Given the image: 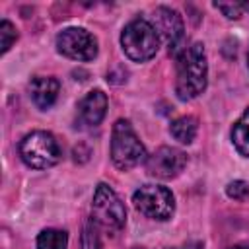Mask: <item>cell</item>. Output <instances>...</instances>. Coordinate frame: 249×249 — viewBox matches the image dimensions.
Wrapping results in <instances>:
<instances>
[{"mask_svg": "<svg viewBox=\"0 0 249 249\" xmlns=\"http://www.w3.org/2000/svg\"><path fill=\"white\" fill-rule=\"evenodd\" d=\"M175 93L179 99L189 101L206 89L208 62L202 43H193L177 54L175 62Z\"/></svg>", "mask_w": 249, "mask_h": 249, "instance_id": "obj_1", "label": "cell"}, {"mask_svg": "<svg viewBox=\"0 0 249 249\" xmlns=\"http://www.w3.org/2000/svg\"><path fill=\"white\" fill-rule=\"evenodd\" d=\"M121 47L124 54L134 62H146L156 56L160 47V35L144 18H136L128 21L121 33Z\"/></svg>", "mask_w": 249, "mask_h": 249, "instance_id": "obj_2", "label": "cell"}, {"mask_svg": "<svg viewBox=\"0 0 249 249\" xmlns=\"http://www.w3.org/2000/svg\"><path fill=\"white\" fill-rule=\"evenodd\" d=\"M91 222L107 233H117L126 222L124 204L107 183H99L95 187L91 200Z\"/></svg>", "mask_w": 249, "mask_h": 249, "instance_id": "obj_3", "label": "cell"}, {"mask_svg": "<svg viewBox=\"0 0 249 249\" xmlns=\"http://www.w3.org/2000/svg\"><path fill=\"white\" fill-rule=\"evenodd\" d=\"M111 160L119 169L136 167L146 160V148L128 121L119 119L111 132Z\"/></svg>", "mask_w": 249, "mask_h": 249, "instance_id": "obj_4", "label": "cell"}, {"mask_svg": "<svg viewBox=\"0 0 249 249\" xmlns=\"http://www.w3.org/2000/svg\"><path fill=\"white\" fill-rule=\"evenodd\" d=\"M19 156L25 165L33 169L53 167L60 160V148L56 138L47 130H33L19 142Z\"/></svg>", "mask_w": 249, "mask_h": 249, "instance_id": "obj_5", "label": "cell"}, {"mask_svg": "<svg viewBox=\"0 0 249 249\" xmlns=\"http://www.w3.org/2000/svg\"><path fill=\"white\" fill-rule=\"evenodd\" d=\"M132 202L140 214L152 220H169L175 212V198L167 187L161 185H142L134 191Z\"/></svg>", "mask_w": 249, "mask_h": 249, "instance_id": "obj_6", "label": "cell"}, {"mask_svg": "<svg viewBox=\"0 0 249 249\" xmlns=\"http://www.w3.org/2000/svg\"><path fill=\"white\" fill-rule=\"evenodd\" d=\"M56 49L72 60H93L97 56V39L84 27H66L56 35Z\"/></svg>", "mask_w": 249, "mask_h": 249, "instance_id": "obj_7", "label": "cell"}, {"mask_svg": "<svg viewBox=\"0 0 249 249\" xmlns=\"http://www.w3.org/2000/svg\"><path fill=\"white\" fill-rule=\"evenodd\" d=\"M154 27L160 39L169 49V53L179 54V49L185 39V25H183L181 16L167 6H158L154 10Z\"/></svg>", "mask_w": 249, "mask_h": 249, "instance_id": "obj_8", "label": "cell"}, {"mask_svg": "<svg viewBox=\"0 0 249 249\" xmlns=\"http://www.w3.org/2000/svg\"><path fill=\"white\" fill-rule=\"evenodd\" d=\"M187 165V156L179 148L161 146L150 158H146V171L158 179H173Z\"/></svg>", "mask_w": 249, "mask_h": 249, "instance_id": "obj_9", "label": "cell"}, {"mask_svg": "<svg viewBox=\"0 0 249 249\" xmlns=\"http://www.w3.org/2000/svg\"><path fill=\"white\" fill-rule=\"evenodd\" d=\"M107 113V95L101 89H91L78 103V123L82 128L97 126Z\"/></svg>", "mask_w": 249, "mask_h": 249, "instance_id": "obj_10", "label": "cell"}, {"mask_svg": "<svg viewBox=\"0 0 249 249\" xmlns=\"http://www.w3.org/2000/svg\"><path fill=\"white\" fill-rule=\"evenodd\" d=\"M58 89H60L58 80H54L51 76H35L29 82V95L39 109L53 107L58 97Z\"/></svg>", "mask_w": 249, "mask_h": 249, "instance_id": "obj_11", "label": "cell"}, {"mask_svg": "<svg viewBox=\"0 0 249 249\" xmlns=\"http://www.w3.org/2000/svg\"><path fill=\"white\" fill-rule=\"evenodd\" d=\"M169 132H171V136H173L177 142H181V144H191V142L195 140L196 132H198V121H196L195 117H191V115L179 117V119H175V121L171 123Z\"/></svg>", "mask_w": 249, "mask_h": 249, "instance_id": "obj_12", "label": "cell"}, {"mask_svg": "<svg viewBox=\"0 0 249 249\" xmlns=\"http://www.w3.org/2000/svg\"><path fill=\"white\" fill-rule=\"evenodd\" d=\"M231 140H233L235 150L241 156L249 158V107L243 111V115L233 124V128H231Z\"/></svg>", "mask_w": 249, "mask_h": 249, "instance_id": "obj_13", "label": "cell"}, {"mask_svg": "<svg viewBox=\"0 0 249 249\" xmlns=\"http://www.w3.org/2000/svg\"><path fill=\"white\" fill-rule=\"evenodd\" d=\"M68 247V235L62 230L47 228L37 237V249H66Z\"/></svg>", "mask_w": 249, "mask_h": 249, "instance_id": "obj_14", "label": "cell"}, {"mask_svg": "<svg viewBox=\"0 0 249 249\" xmlns=\"http://www.w3.org/2000/svg\"><path fill=\"white\" fill-rule=\"evenodd\" d=\"M18 39V33H16V27L8 21V19H2V23H0V53L4 54L10 47H12V43Z\"/></svg>", "mask_w": 249, "mask_h": 249, "instance_id": "obj_15", "label": "cell"}, {"mask_svg": "<svg viewBox=\"0 0 249 249\" xmlns=\"http://www.w3.org/2000/svg\"><path fill=\"white\" fill-rule=\"evenodd\" d=\"M82 249H101V241H99V235H97V226L93 222L86 224V228H84Z\"/></svg>", "mask_w": 249, "mask_h": 249, "instance_id": "obj_16", "label": "cell"}, {"mask_svg": "<svg viewBox=\"0 0 249 249\" xmlns=\"http://www.w3.org/2000/svg\"><path fill=\"white\" fill-rule=\"evenodd\" d=\"M226 195L233 200H247L249 198V185L245 181H231L226 187Z\"/></svg>", "mask_w": 249, "mask_h": 249, "instance_id": "obj_17", "label": "cell"}, {"mask_svg": "<svg viewBox=\"0 0 249 249\" xmlns=\"http://www.w3.org/2000/svg\"><path fill=\"white\" fill-rule=\"evenodd\" d=\"M214 8L220 10L228 19H237L243 12L241 2H214Z\"/></svg>", "mask_w": 249, "mask_h": 249, "instance_id": "obj_18", "label": "cell"}, {"mask_svg": "<svg viewBox=\"0 0 249 249\" xmlns=\"http://www.w3.org/2000/svg\"><path fill=\"white\" fill-rule=\"evenodd\" d=\"M167 249H202V245L198 241H189V243H185L181 247H167Z\"/></svg>", "mask_w": 249, "mask_h": 249, "instance_id": "obj_19", "label": "cell"}, {"mask_svg": "<svg viewBox=\"0 0 249 249\" xmlns=\"http://www.w3.org/2000/svg\"><path fill=\"white\" fill-rule=\"evenodd\" d=\"M241 6H243L245 12H249V0H247V2H241Z\"/></svg>", "mask_w": 249, "mask_h": 249, "instance_id": "obj_20", "label": "cell"}, {"mask_svg": "<svg viewBox=\"0 0 249 249\" xmlns=\"http://www.w3.org/2000/svg\"><path fill=\"white\" fill-rule=\"evenodd\" d=\"M230 249H249L247 245H233V247H230Z\"/></svg>", "mask_w": 249, "mask_h": 249, "instance_id": "obj_21", "label": "cell"}, {"mask_svg": "<svg viewBox=\"0 0 249 249\" xmlns=\"http://www.w3.org/2000/svg\"><path fill=\"white\" fill-rule=\"evenodd\" d=\"M247 66H249V53H247Z\"/></svg>", "mask_w": 249, "mask_h": 249, "instance_id": "obj_22", "label": "cell"}]
</instances>
